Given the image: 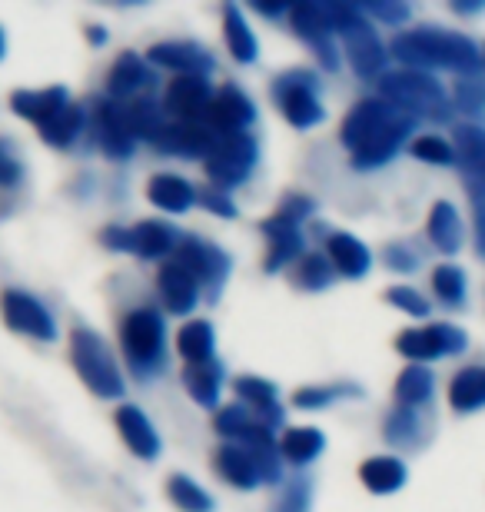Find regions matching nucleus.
Returning <instances> with one entry per match:
<instances>
[{
  "label": "nucleus",
  "mask_w": 485,
  "mask_h": 512,
  "mask_svg": "<svg viewBox=\"0 0 485 512\" xmlns=\"http://www.w3.org/2000/svg\"><path fill=\"white\" fill-rule=\"evenodd\" d=\"M389 50L402 64L416 70L442 67V70H456V74H479L482 70V50L469 37L439 27L406 30V34L392 40Z\"/></svg>",
  "instance_id": "f257e3e1"
},
{
  "label": "nucleus",
  "mask_w": 485,
  "mask_h": 512,
  "mask_svg": "<svg viewBox=\"0 0 485 512\" xmlns=\"http://www.w3.org/2000/svg\"><path fill=\"white\" fill-rule=\"evenodd\" d=\"M379 94L386 104H392L402 114L416 117H432V120H449L452 104L442 90L439 80H432L422 70H396V74L379 77Z\"/></svg>",
  "instance_id": "f03ea898"
},
{
  "label": "nucleus",
  "mask_w": 485,
  "mask_h": 512,
  "mask_svg": "<svg viewBox=\"0 0 485 512\" xmlns=\"http://www.w3.org/2000/svg\"><path fill=\"white\" fill-rule=\"evenodd\" d=\"M329 24L346 44V57L359 77H383L386 70V47L376 37V30L369 20H363V10L349 4H323Z\"/></svg>",
  "instance_id": "7ed1b4c3"
},
{
  "label": "nucleus",
  "mask_w": 485,
  "mask_h": 512,
  "mask_svg": "<svg viewBox=\"0 0 485 512\" xmlns=\"http://www.w3.org/2000/svg\"><path fill=\"white\" fill-rule=\"evenodd\" d=\"M70 360H74L77 376L94 396L100 399L123 396V376L117 370V363H113L103 336L90 330V326H74V333H70Z\"/></svg>",
  "instance_id": "20e7f679"
},
{
  "label": "nucleus",
  "mask_w": 485,
  "mask_h": 512,
  "mask_svg": "<svg viewBox=\"0 0 485 512\" xmlns=\"http://www.w3.org/2000/svg\"><path fill=\"white\" fill-rule=\"evenodd\" d=\"M260 160V143L250 133H220L213 150L206 153V177L216 190H230L253 173Z\"/></svg>",
  "instance_id": "39448f33"
},
{
  "label": "nucleus",
  "mask_w": 485,
  "mask_h": 512,
  "mask_svg": "<svg viewBox=\"0 0 485 512\" xmlns=\"http://www.w3.org/2000/svg\"><path fill=\"white\" fill-rule=\"evenodd\" d=\"M123 350L133 370L150 373L163 360V320L157 310H133L120 330Z\"/></svg>",
  "instance_id": "423d86ee"
},
{
  "label": "nucleus",
  "mask_w": 485,
  "mask_h": 512,
  "mask_svg": "<svg viewBox=\"0 0 485 512\" xmlns=\"http://www.w3.org/2000/svg\"><path fill=\"white\" fill-rule=\"evenodd\" d=\"M276 104L296 130H309L323 120V104L316 97V77L309 70H290L273 87Z\"/></svg>",
  "instance_id": "0eeeda50"
},
{
  "label": "nucleus",
  "mask_w": 485,
  "mask_h": 512,
  "mask_svg": "<svg viewBox=\"0 0 485 512\" xmlns=\"http://www.w3.org/2000/svg\"><path fill=\"white\" fill-rule=\"evenodd\" d=\"M0 313H4V323L14 333H24L30 340L40 343H54L57 340V323L54 316L47 313V306L30 296L24 290H7L0 296Z\"/></svg>",
  "instance_id": "6e6552de"
},
{
  "label": "nucleus",
  "mask_w": 485,
  "mask_h": 512,
  "mask_svg": "<svg viewBox=\"0 0 485 512\" xmlns=\"http://www.w3.org/2000/svg\"><path fill=\"white\" fill-rule=\"evenodd\" d=\"M173 263H180L183 270H187L200 286H206L213 296L223 290L226 276H230V256H226L220 247H213V243L200 240V237L180 240L177 260Z\"/></svg>",
  "instance_id": "1a4fd4ad"
},
{
  "label": "nucleus",
  "mask_w": 485,
  "mask_h": 512,
  "mask_svg": "<svg viewBox=\"0 0 485 512\" xmlns=\"http://www.w3.org/2000/svg\"><path fill=\"white\" fill-rule=\"evenodd\" d=\"M469 346V336L456 330V326L436 323V326H422V330H406L399 333L396 350L409 360H439V356L462 353Z\"/></svg>",
  "instance_id": "9d476101"
},
{
  "label": "nucleus",
  "mask_w": 485,
  "mask_h": 512,
  "mask_svg": "<svg viewBox=\"0 0 485 512\" xmlns=\"http://www.w3.org/2000/svg\"><path fill=\"white\" fill-rule=\"evenodd\" d=\"M412 127H416V120L409 114H402V110H392V117L386 120L383 127H376L369 137L359 143L353 150V163L359 170H373V167H383L386 160L396 157V150L402 147V140L409 137Z\"/></svg>",
  "instance_id": "9b49d317"
},
{
  "label": "nucleus",
  "mask_w": 485,
  "mask_h": 512,
  "mask_svg": "<svg viewBox=\"0 0 485 512\" xmlns=\"http://www.w3.org/2000/svg\"><path fill=\"white\" fill-rule=\"evenodd\" d=\"M290 24L299 37L306 40L309 47L316 50L319 64L326 70H339V54H336V44H333V24H329L326 10L319 4H296L290 10Z\"/></svg>",
  "instance_id": "f8f14e48"
},
{
  "label": "nucleus",
  "mask_w": 485,
  "mask_h": 512,
  "mask_svg": "<svg viewBox=\"0 0 485 512\" xmlns=\"http://www.w3.org/2000/svg\"><path fill=\"white\" fill-rule=\"evenodd\" d=\"M256 120L253 100L236 87H223L220 94L210 100L203 124L216 133H243V127H250Z\"/></svg>",
  "instance_id": "ddd939ff"
},
{
  "label": "nucleus",
  "mask_w": 485,
  "mask_h": 512,
  "mask_svg": "<svg viewBox=\"0 0 485 512\" xmlns=\"http://www.w3.org/2000/svg\"><path fill=\"white\" fill-rule=\"evenodd\" d=\"M147 57L153 64L177 70L180 77H206L216 67V60L206 54L200 44H190V40H167V44H153L147 50Z\"/></svg>",
  "instance_id": "4468645a"
},
{
  "label": "nucleus",
  "mask_w": 485,
  "mask_h": 512,
  "mask_svg": "<svg viewBox=\"0 0 485 512\" xmlns=\"http://www.w3.org/2000/svg\"><path fill=\"white\" fill-rule=\"evenodd\" d=\"M452 157H456L472 197L485 200V130L472 124L456 127V150H452Z\"/></svg>",
  "instance_id": "2eb2a0df"
},
{
  "label": "nucleus",
  "mask_w": 485,
  "mask_h": 512,
  "mask_svg": "<svg viewBox=\"0 0 485 512\" xmlns=\"http://www.w3.org/2000/svg\"><path fill=\"white\" fill-rule=\"evenodd\" d=\"M220 133L210 130L203 120H180V124H167L160 130V137L153 140L157 147L170 150V153H183V157H203L213 150V143Z\"/></svg>",
  "instance_id": "dca6fc26"
},
{
  "label": "nucleus",
  "mask_w": 485,
  "mask_h": 512,
  "mask_svg": "<svg viewBox=\"0 0 485 512\" xmlns=\"http://www.w3.org/2000/svg\"><path fill=\"white\" fill-rule=\"evenodd\" d=\"M210 84L206 77H177L167 87V110L177 114L180 120H203L210 110Z\"/></svg>",
  "instance_id": "f3484780"
},
{
  "label": "nucleus",
  "mask_w": 485,
  "mask_h": 512,
  "mask_svg": "<svg viewBox=\"0 0 485 512\" xmlns=\"http://www.w3.org/2000/svg\"><path fill=\"white\" fill-rule=\"evenodd\" d=\"M392 110H396V107L386 104L383 97H379V100H359V104L346 114L343 130H339V140H343L349 147V153H353L359 143L369 137V133L386 124V120L392 117Z\"/></svg>",
  "instance_id": "a211bd4d"
},
{
  "label": "nucleus",
  "mask_w": 485,
  "mask_h": 512,
  "mask_svg": "<svg viewBox=\"0 0 485 512\" xmlns=\"http://www.w3.org/2000/svg\"><path fill=\"white\" fill-rule=\"evenodd\" d=\"M157 286H160V296H163V303H167V310L177 316H187L196 306V300H200V296H196L200 293V283H196L180 263L160 266Z\"/></svg>",
  "instance_id": "6ab92c4d"
},
{
  "label": "nucleus",
  "mask_w": 485,
  "mask_h": 512,
  "mask_svg": "<svg viewBox=\"0 0 485 512\" xmlns=\"http://www.w3.org/2000/svg\"><path fill=\"white\" fill-rule=\"evenodd\" d=\"M117 429L123 436V443L130 446V453H137L140 459H157L160 453V436L143 409L137 406H120L117 409Z\"/></svg>",
  "instance_id": "aec40b11"
},
{
  "label": "nucleus",
  "mask_w": 485,
  "mask_h": 512,
  "mask_svg": "<svg viewBox=\"0 0 485 512\" xmlns=\"http://www.w3.org/2000/svg\"><path fill=\"white\" fill-rule=\"evenodd\" d=\"M70 104L64 87H47V90H17L10 97V107H14L17 117L34 120L37 127H44L50 117H57L60 110Z\"/></svg>",
  "instance_id": "412c9836"
},
{
  "label": "nucleus",
  "mask_w": 485,
  "mask_h": 512,
  "mask_svg": "<svg viewBox=\"0 0 485 512\" xmlns=\"http://www.w3.org/2000/svg\"><path fill=\"white\" fill-rule=\"evenodd\" d=\"M97 137L103 143V150L110 153V157H130L133 150V140L130 130H127V120H123V107L120 104H110V100H103L97 107Z\"/></svg>",
  "instance_id": "4be33fe9"
},
{
  "label": "nucleus",
  "mask_w": 485,
  "mask_h": 512,
  "mask_svg": "<svg viewBox=\"0 0 485 512\" xmlns=\"http://www.w3.org/2000/svg\"><path fill=\"white\" fill-rule=\"evenodd\" d=\"M326 250H329V263H333V270L349 276V280H359V276L369 273L373 256H369V250L356 237H349V233H333V237L326 240Z\"/></svg>",
  "instance_id": "5701e85b"
},
{
  "label": "nucleus",
  "mask_w": 485,
  "mask_h": 512,
  "mask_svg": "<svg viewBox=\"0 0 485 512\" xmlns=\"http://www.w3.org/2000/svg\"><path fill=\"white\" fill-rule=\"evenodd\" d=\"M173 247H180V233L170 223L147 220L130 230V253L147 256V260H157V256L170 253Z\"/></svg>",
  "instance_id": "b1692460"
},
{
  "label": "nucleus",
  "mask_w": 485,
  "mask_h": 512,
  "mask_svg": "<svg viewBox=\"0 0 485 512\" xmlns=\"http://www.w3.org/2000/svg\"><path fill=\"white\" fill-rule=\"evenodd\" d=\"M213 466L216 473H220L226 483L236 486V489H256L263 483L260 473H256L250 453H246L243 446H220L213 456Z\"/></svg>",
  "instance_id": "393cba45"
},
{
  "label": "nucleus",
  "mask_w": 485,
  "mask_h": 512,
  "mask_svg": "<svg viewBox=\"0 0 485 512\" xmlns=\"http://www.w3.org/2000/svg\"><path fill=\"white\" fill-rule=\"evenodd\" d=\"M359 479H363V486L369 493L389 496L406 486V466H402L396 456H373L359 466Z\"/></svg>",
  "instance_id": "a878e982"
},
{
  "label": "nucleus",
  "mask_w": 485,
  "mask_h": 512,
  "mask_svg": "<svg viewBox=\"0 0 485 512\" xmlns=\"http://www.w3.org/2000/svg\"><path fill=\"white\" fill-rule=\"evenodd\" d=\"M263 233L270 237V256H266V273H276L283 270L286 263L296 260L299 250H303V237H299V230L290 227V223L270 217L263 223Z\"/></svg>",
  "instance_id": "bb28decb"
},
{
  "label": "nucleus",
  "mask_w": 485,
  "mask_h": 512,
  "mask_svg": "<svg viewBox=\"0 0 485 512\" xmlns=\"http://www.w3.org/2000/svg\"><path fill=\"white\" fill-rule=\"evenodd\" d=\"M147 197H150L153 207H160V210H167V213H183V210H190L193 203H196V190L183 177L160 173V177L150 180Z\"/></svg>",
  "instance_id": "cd10ccee"
},
{
  "label": "nucleus",
  "mask_w": 485,
  "mask_h": 512,
  "mask_svg": "<svg viewBox=\"0 0 485 512\" xmlns=\"http://www.w3.org/2000/svg\"><path fill=\"white\" fill-rule=\"evenodd\" d=\"M150 80H153V74L137 54H120L117 64H113L107 74V90L113 97H133L137 90L150 87Z\"/></svg>",
  "instance_id": "c85d7f7f"
},
{
  "label": "nucleus",
  "mask_w": 485,
  "mask_h": 512,
  "mask_svg": "<svg viewBox=\"0 0 485 512\" xmlns=\"http://www.w3.org/2000/svg\"><path fill=\"white\" fill-rule=\"evenodd\" d=\"M449 403L456 413H476L485 406V366H466L449 383Z\"/></svg>",
  "instance_id": "c756f323"
},
{
  "label": "nucleus",
  "mask_w": 485,
  "mask_h": 512,
  "mask_svg": "<svg viewBox=\"0 0 485 512\" xmlns=\"http://www.w3.org/2000/svg\"><path fill=\"white\" fill-rule=\"evenodd\" d=\"M429 240H432V247L442 253H456L462 247V220L452 203L439 200L436 207L429 210Z\"/></svg>",
  "instance_id": "7c9ffc66"
},
{
  "label": "nucleus",
  "mask_w": 485,
  "mask_h": 512,
  "mask_svg": "<svg viewBox=\"0 0 485 512\" xmlns=\"http://www.w3.org/2000/svg\"><path fill=\"white\" fill-rule=\"evenodd\" d=\"M223 34H226V47H230V54L240 60V64H253L256 54H260V44H256L253 30L243 20L236 4L223 7Z\"/></svg>",
  "instance_id": "2f4dec72"
},
{
  "label": "nucleus",
  "mask_w": 485,
  "mask_h": 512,
  "mask_svg": "<svg viewBox=\"0 0 485 512\" xmlns=\"http://www.w3.org/2000/svg\"><path fill=\"white\" fill-rule=\"evenodd\" d=\"M183 386L190 389V396L200 406H216V399H220V386H223L220 363H213V360L190 363L187 370H183Z\"/></svg>",
  "instance_id": "473e14b6"
},
{
  "label": "nucleus",
  "mask_w": 485,
  "mask_h": 512,
  "mask_svg": "<svg viewBox=\"0 0 485 512\" xmlns=\"http://www.w3.org/2000/svg\"><path fill=\"white\" fill-rule=\"evenodd\" d=\"M123 120H127V130L133 140H157L160 130L167 127L163 124V107L150 97H140L123 107Z\"/></svg>",
  "instance_id": "72a5a7b5"
},
{
  "label": "nucleus",
  "mask_w": 485,
  "mask_h": 512,
  "mask_svg": "<svg viewBox=\"0 0 485 512\" xmlns=\"http://www.w3.org/2000/svg\"><path fill=\"white\" fill-rule=\"evenodd\" d=\"M326 449V436L319 433L313 426H296V429H286L283 439H280V453L290 459L296 466H306Z\"/></svg>",
  "instance_id": "f704fd0d"
},
{
  "label": "nucleus",
  "mask_w": 485,
  "mask_h": 512,
  "mask_svg": "<svg viewBox=\"0 0 485 512\" xmlns=\"http://www.w3.org/2000/svg\"><path fill=\"white\" fill-rule=\"evenodd\" d=\"M177 350L187 363H206L213 356V326L206 320H190L177 336Z\"/></svg>",
  "instance_id": "c9c22d12"
},
{
  "label": "nucleus",
  "mask_w": 485,
  "mask_h": 512,
  "mask_svg": "<svg viewBox=\"0 0 485 512\" xmlns=\"http://www.w3.org/2000/svg\"><path fill=\"white\" fill-rule=\"evenodd\" d=\"M80 130H84V110L77 104H67L57 117H50L47 124L40 127V137H44L50 147H70V143L80 137Z\"/></svg>",
  "instance_id": "e433bc0d"
},
{
  "label": "nucleus",
  "mask_w": 485,
  "mask_h": 512,
  "mask_svg": "<svg viewBox=\"0 0 485 512\" xmlns=\"http://www.w3.org/2000/svg\"><path fill=\"white\" fill-rule=\"evenodd\" d=\"M432 396V373L422 370V366H409V370L399 373L396 380V399L399 406H422Z\"/></svg>",
  "instance_id": "4c0bfd02"
},
{
  "label": "nucleus",
  "mask_w": 485,
  "mask_h": 512,
  "mask_svg": "<svg viewBox=\"0 0 485 512\" xmlns=\"http://www.w3.org/2000/svg\"><path fill=\"white\" fill-rule=\"evenodd\" d=\"M432 290L446 306H462L466 303V273L452 263H442L432 270Z\"/></svg>",
  "instance_id": "58836bf2"
},
{
  "label": "nucleus",
  "mask_w": 485,
  "mask_h": 512,
  "mask_svg": "<svg viewBox=\"0 0 485 512\" xmlns=\"http://www.w3.org/2000/svg\"><path fill=\"white\" fill-rule=\"evenodd\" d=\"M333 280H336V270L323 253L303 256L296 266V273H293V283L303 286V290H323V286H329Z\"/></svg>",
  "instance_id": "ea45409f"
},
{
  "label": "nucleus",
  "mask_w": 485,
  "mask_h": 512,
  "mask_svg": "<svg viewBox=\"0 0 485 512\" xmlns=\"http://www.w3.org/2000/svg\"><path fill=\"white\" fill-rule=\"evenodd\" d=\"M167 493H170L173 506H177L180 512H213V499L206 496L203 489L187 476H170Z\"/></svg>",
  "instance_id": "a19ab883"
},
{
  "label": "nucleus",
  "mask_w": 485,
  "mask_h": 512,
  "mask_svg": "<svg viewBox=\"0 0 485 512\" xmlns=\"http://www.w3.org/2000/svg\"><path fill=\"white\" fill-rule=\"evenodd\" d=\"M386 439L392 446H412L422 439V416L412 413V406H399L386 419Z\"/></svg>",
  "instance_id": "79ce46f5"
},
{
  "label": "nucleus",
  "mask_w": 485,
  "mask_h": 512,
  "mask_svg": "<svg viewBox=\"0 0 485 512\" xmlns=\"http://www.w3.org/2000/svg\"><path fill=\"white\" fill-rule=\"evenodd\" d=\"M256 423V416H250L243 409V403L236 406H226L216 413V433L226 436V439H243L246 433H250V426Z\"/></svg>",
  "instance_id": "37998d69"
},
{
  "label": "nucleus",
  "mask_w": 485,
  "mask_h": 512,
  "mask_svg": "<svg viewBox=\"0 0 485 512\" xmlns=\"http://www.w3.org/2000/svg\"><path fill=\"white\" fill-rule=\"evenodd\" d=\"M309 503H313V479L303 476V479H293V483L283 489L276 512H309Z\"/></svg>",
  "instance_id": "c03bdc74"
},
{
  "label": "nucleus",
  "mask_w": 485,
  "mask_h": 512,
  "mask_svg": "<svg viewBox=\"0 0 485 512\" xmlns=\"http://www.w3.org/2000/svg\"><path fill=\"white\" fill-rule=\"evenodd\" d=\"M346 393H349L346 386H303V389H296L293 403L299 409H323L333 403L336 396H346Z\"/></svg>",
  "instance_id": "a18cd8bd"
},
{
  "label": "nucleus",
  "mask_w": 485,
  "mask_h": 512,
  "mask_svg": "<svg viewBox=\"0 0 485 512\" xmlns=\"http://www.w3.org/2000/svg\"><path fill=\"white\" fill-rule=\"evenodd\" d=\"M412 157L426 160V163H439V167H446V163L456 160V157H452L449 143L439 140V137H432V133H426V137H419L416 143H412Z\"/></svg>",
  "instance_id": "49530a36"
},
{
  "label": "nucleus",
  "mask_w": 485,
  "mask_h": 512,
  "mask_svg": "<svg viewBox=\"0 0 485 512\" xmlns=\"http://www.w3.org/2000/svg\"><path fill=\"white\" fill-rule=\"evenodd\" d=\"M386 300L396 306L402 313H412V316H429V300L416 290H409V286H392L386 290Z\"/></svg>",
  "instance_id": "de8ad7c7"
},
{
  "label": "nucleus",
  "mask_w": 485,
  "mask_h": 512,
  "mask_svg": "<svg viewBox=\"0 0 485 512\" xmlns=\"http://www.w3.org/2000/svg\"><path fill=\"white\" fill-rule=\"evenodd\" d=\"M313 210H316V203L309 200V197H303V193H290V197L280 203V210H276L273 217L283 220V223H290V227H296V223L306 220Z\"/></svg>",
  "instance_id": "09e8293b"
},
{
  "label": "nucleus",
  "mask_w": 485,
  "mask_h": 512,
  "mask_svg": "<svg viewBox=\"0 0 485 512\" xmlns=\"http://www.w3.org/2000/svg\"><path fill=\"white\" fill-rule=\"evenodd\" d=\"M456 107L459 110H482L485 107V87L482 84H472V80H462L456 87Z\"/></svg>",
  "instance_id": "8fccbe9b"
},
{
  "label": "nucleus",
  "mask_w": 485,
  "mask_h": 512,
  "mask_svg": "<svg viewBox=\"0 0 485 512\" xmlns=\"http://www.w3.org/2000/svg\"><path fill=\"white\" fill-rule=\"evenodd\" d=\"M196 200H200L203 207L210 210V213H220V217H226V220H230V217H236V207H233V200L226 197L223 190H216V187L203 190V193H200V197H196Z\"/></svg>",
  "instance_id": "3c124183"
},
{
  "label": "nucleus",
  "mask_w": 485,
  "mask_h": 512,
  "mask_svg": "<svg viewBox=\"0 0 485 512\" xmlns=\"http://www.w3.org/2000/svg\"><path fill=\"white\" fill-rule=\"evenodd\" d=\"M363 10H369V14L379 17V20H386V24H402V20L409 17V4H383V0L366 4Z\"/></svg>",
  "instance_id": "603ef678"
},
{
  "label": "nucleus",
  "mask_w": 485,
  "mask_h": 512,
  "mask_svg": "<svg viewBox=\"0 0 485 512\" xmlns=\"http://www.w3.org/2000/svg\"><path fill=\"white\" fill-rule=\"evenodd\" d=\"M386 263H389V270H406V273L416 270V256H412L406 247H399V243H392L386 250Z\"/></svg>",
  "instance_id": "864d4df0"
},
{
  "label": "nucleus",
  "mask_w": 485,
  "mask_h": 512,
  "mask_svg": "<svg viewBox=\"0 0 485 512\" xmlns=\"http://www.w3.org/2000/svg\"><path fill=\"white\" fill-rule=\"evenodd\" d=\"M17 180H20V163L0 147V187H10V183H17Z\"/></svg>",
  "instance_id": "5fc2aeb1"
},
{
  "label": "nucleus",
  "mask_w": 485,
  "mask_h": 512,
  "mask_svg": "<svg viewBox=\"0 0 485 512\" xmlns=\"http://www.w3.org/2000/svg\"><path fill=\"white\" fill-rule=\"evenodd\" d=\"M476 200V233H479V253L485 256V200L482 197H472Z\"/></svg>",
  "instance_id": "6e6d98bb"
},
{
  "label": "nucleus",
  "mask_w": 485,
  "mask_h": 512,
  "mask_svg": "<svg viewBox=\"0 0 485 512\" xmlns=\"http://www.w3.org/2000/svg\"><path fill=\"white\" fill-rule=\"evenodd\" d=\"M485 4H452V10H459V14H476Z\"/></svg>",
  "instance_id": "4d7b16f0"
},
{
  "label": "nucleus",
  "mask_w": 485,
  "mask_h": 512,
  "mask_svg": "<svg viewBox=\"0 0 485 512\" xmlns=\"http://www.w3.org/2000/svg\"><path fill=\"white\" fill-rule=\"evenodd\" d=\"M256 10H260V14H266V17H280L286 7H266V4H256Z\"/></svg>",
  "instance_id": "13d9d810"
},
{
  "label": "nucleus",
  "mask_w": 485,
  "mask_h": 512,
  "mask_svg": "<svg viewBox=\"0 0 485 512\" xmlns=\"http://www.w3.org/2000/svg\"><path fill=\"white\" fill-rule=\"evenodd\" d=\"M103 37H107V34H103L100 27H90V40H94V44H103Z\"/></svg>",
  "instance_id": "bf43d9fd"
},
{
  "label": "nucleus",
  "mask_w": 485,
  "mask_h": 512,
  "mask_svg": "<svg viewBox=\"0 0 485 512\" xmlns=\"http://www.w3.org/2000/svg\"><path fill=\"white\" fill-rule=\"evenodd\" d=\"M4 50H7V40H4V30H0V57H4Z\"/></svg>",
  "instance_id": "052dcab7"
},
{
  "label": "nucleus",
  "mask_w": 485,
  "mask_h": 512,
  "mask_svg": "<svg viewBox=\"0 0 485 512\" xmlns=\"http://www.w3.org/2000/svg\"><path fill=\"white\" fill-rule=\"evenodd\" d=\"M482 60H485V54H482Z\"/></svg>",
  "instance_id": "680f3d73"
}]
</instances>
